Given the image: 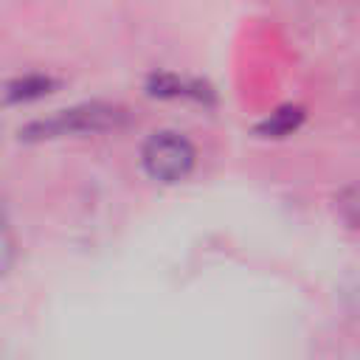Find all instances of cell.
<instances>
[{"label": "cell", "mask_w": 360, "mask_h": 360, "mask_svg": "<svg viewBox=\"0 0 360 360\" xmlns=\"http://www.w3.org/2000/svg\"><path fill=\"white\" fill-rule=\"evenodd\" d=\"M118 112L110 107H82V110H70L62 112L56 121L42 124V132H84V129H104L110 124H115Z\"/></svg>", "instance_id": "2"}, {"label": "cell", "mask_w": 360, "mask_h": 360, "mask_svg": "<svg viewBox=\"0 0 360 360\" xmlns=\"http://www.w3.org/2000/svg\"><path fill=\"white\" fill-rule=\"evenodd\" d=\"M301 118H304V112H301L298 107H281V110H276V112L259 127V132H264V135H287L290 129H295V127L301 124Z\"/></svg>", "instance_id": "4"}, {"label": "cell", "mask_w": 360, "mask_h": 360, "mask_svg": "<svg viewBox=\"0 0 360 360\" xmlns=\"http://www.w3.org/2000/svg\"><path fill=\"white\" fill-rule=\"evenodd\" d=\"M194 166V146L180 132H155L143 143V169L160 183L183 180Z\"/></svg>", "instance_id": "1"}, {"label": "cell", "mask_w": 360, "mask_h": 360, "mask_svg": "<svg viewBox=\"0 0 360 360\" xmlns=\"http://www.w3.org/2000/svg\"><path fill=\"white\" fill-rule=\"evenodd\" d=\"M53 87V82L48 76H25V79H17L6 87V98L8 101H25V98H37L42 93H48Z\"/></svg>", "instance_id": "3"}]
</instances>
